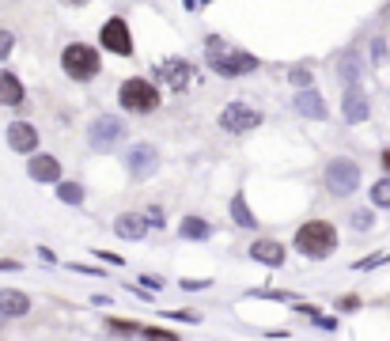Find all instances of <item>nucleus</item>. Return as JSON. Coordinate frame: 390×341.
Returning <instances> with one entry per match:
<instances>
[{
	"label": "nucleus",
	"instance_id": "f257e3e1",
	"mask_svg": "<svg viewBox=\"0 0 390 341\" xmlns=\"http://www.w3.org/2000/svg\"><path fill=\"white\" fill-rule=\"evenodd\" d=\"M205 57L212 64V72H220V76H246V72L258 69V57L246 50H235L231 42H224L220 34H209L205 39Z\"/></svg>",
	"mask_w": 390,
	"mask_h": 341
},
{
	"label": "nucleus",
	"instance_id": "f03ea898",
	"mask_svg": "<svg viewBox=\"0 0 390 341\" xmlns=\"http://www.w3.org/2000/svg\"><path fill=\"white\" fill-rule=\"evenodd\" d=\"M295 251L303 258H314V262L330 258L337 251V232H333V224L330 220H307V224L295 232Z\"/></svg>",
	"mask_w": 390,
	"mask_h": 341
},
{
	"label": "nucleus",
	"instance_id": "7ed1b4c3",
	"mask_svg": "<svg viewBox=\"0 0 390 341\" xmlns=\"http://www.w3.org/2000/svg\"><path fill=\"white\" fill-rule=\"evenodd\" d=\"M118 103L125 110H133V114H152L155 106H160V91H155L148 80H125L122 88H118Z\"/></svg>",
	"mask_w": 390,
	"mask_h": 341
},
{
	"label": "nucleus",
	"instance_id": "20e7f679",
	"mask_svg": "<svg viewBox=\"0 0 390 341\" xmlns=\"http://www.w3.org/2000/svg\"><path fill=\"white\" fill-rule=\"evenodd\" d=\"M61 69L69 72L72 80H91L103 64H99V53L91 50V46L72 42V46H64V53H61Z\"/></svg>",
	"mask_w": 390,
	"mask_h": 341
},
{
	"label": "nucleus",
	"instance_id": "39448f33",
	"mask_svg": "<svg viewBox=\"0 0 390 341\" xmlns=\"http://www.w3.org/2000/svg\"><path fill=\"white\" fill-rule=\"evenodd\" d=\"M326 190L333 193V197H349V193L360 190V167L352 160H333L326 167Z\"/></svg>",
	"mask_w": 390,
	"mask_h": 341
},
{
	"label": "nucleus",
	"instance_id": "423d86ee",
	"mask_svg": "<svg viewBox=\"0 0 390 341\" xmlns=\"http://www.w3.org/2000/svg\"><path fill=\"white\" fill-rule=\"evenodd\" d=\"M258 125H262V110H254L246 103H228L220 110V129H228V133H250Z\"/></svg>",
	"mask_w": 390,
	"mask_h": 341
},
{
	"label": "nucleus",
	"instance_id": "0eeeda50",
	"mask_svg": "<svg viewBox=\"0 0 390 341\" xmlns=\"http://www.w3.org/2000/svg\"><path fill=\"white\" fill-rule=\"evenodd\" d=\"M88 137H91V148L106 152V148H114V144L125 137V122H122V118H114V114H99L95 122H91Z\"/></svg>",
	"mask_w": 390,
	"mask_h": 341
},
{
	"label": "nucleus",
	"instance_id": "6e6552de",
	"mask_svg": "<svg viewBox=\"0 0 390 341\" xmlns=\"http://www.w3.org/2000/svg\"><path fill=\"white\" fill-rule=\"evenodd\" d=\"M155 76H160L171 91H186L193 84V64L182 61V57H167V61L155 64Z\"/></svg>",
	"mask_w": 390,
	"mask_h": 341
},
{
	"label": "nucleus",
	"instance_id": "1a4fd4ad",
	"mask_svg": "<svg viewBox=\"0 0 390 341\" xmlns=\"http://www.w3.org/2000/svg\"><path fill=\"white\" fill-rule=\"evenodd\" d=\"M125 167L133 179H152V174L160 171V152H155L152 144H133L125 155Z\"/></svg>",
	"mask_w": 390,
	"mask_h": 341
},
{
	"label": "nucleus",
	"instance_id": "9d476101",
	"mask_svg": "<svg viewBox=\"0 0 390 341\" xmlns=\"http://www.w3.org/2000/svg\"><path fill=\"white\" fill-rule=\"evenodd\" d=\"M103 46L110 53H122V57H129L133 53V39H129V27H125V20H106V27H103Z\"/></svg>",
	"mask_w": 390,
	"mask_h": 341
},
{
	"label": "nucleus",
	"instance_id": "9b49d317",
	"mask_svg": "<svg viewBox=\"0 0 390 341\" xmlns=\"http://www.w3.org/2000/svg\"><path fill=\"white\" fill-rule=\"evenodd\" d=\"M8 148H15V152H34V148H39V129L27 125V122L8 125Z\"/></svg>",
	"mask_w": 390,
	"mask_h": 341
},
{
	"label": "nucleus",
	"instance_id": "f8f14e48",
	"mask_svg": "<svg viewBox=\"0 0 390 341\" xmlns=\"http://www.w3.org/2000/svg\"><path fill=\"white\" fill-rule=\"evenodd\" d=\"M341 114H345V122H352V125L364 122V118L371 114V103L364 99V91H360V88H349L345 91V103H341Z\"/></svg>",
	"mask_w": 390,
	"mask_h": 341
},
{
	"label": "nucleus",
	"instance_id": "ddd939ff",
	"mask_svg": "<svg viewBox=\"0 0 390 341\" xmlns=\"http://www.w3.org/2000/svg\"><path fill=\"white\" fill-rule=\"evenodd\" d=\"M250 258L262 265H284V246L273 239H258V243H250Z\"/></svg>",
	"mask_w": 390,
	"mask_h": 341
},
{
	"label": "nucleus",
	"instance_id": "4468645a",
	"mask_svg": "<svg viewBox=\"0 0 390 341\" xmlns=\"http://www.w3.org/2000/svg\"><path fill=\"white\" fill-rule=\"evenodd\" d=\"M295 110H300L303 118H314V122H322V118H326V103H322V95L314 88H307V91H300V95H295Z\"/></svg>",
	"mask_w": 390,
	"mask_h": 341
},
{
	"label": "nucleus",
	"instance_id": "2eb2a0df",
	"mask_svg": "<svg viewBox=\"0 0 390 341\" xmlns=\"http://www.w3.org/2000/svg\"><path fill=\"white\" fill-rule=\"evenodd\" d=\"M27 171H31L34 182H57L61 179V163L53 160V155H34V160L27 163Z\"/></svg>",
	"mask_w": 390,
	"mask_h": 341
},
{
	"label": "nucleus",
	"instance_id": "dca6fc26",
	"mask_svg": "<svg viewBox=\"0 0 390 341\" xmlns=\"http://www.w3.org/2000/svg\"><path fill=\"white\" fill-rule=\"evenodd\" d=\"M0 311H4V315H12V319H20V315L31 311V296L20 292V288H4V292H0Z\"/></svg>",
	"mask_w": 390,
	"mask_h": 341
},
{
	"label": "nucleus",
	"instance_id": "f3484780",
	"mask_svg": "<svg viewBox=\"0 0 390 341\" xmlns=\"http://www.w3.org/2000/svg\"><path fill=\"white\" fill-rule=\"evenodd\" d=\"M360 72H364V69H360V53L356 50H345V53H341V61H337V80L345 88H356Z\"/></svg>",
	"mask_w": 390,
	"mask_h": 341
},
{
	"label": "nucleus",
	"instance_id": "a211bd4d",
	"mask_svg": "<svg viewBox=\"0 0 390 341\" xmlns=\"http://www.w3.org/2000/svg\"><path fill=\"white\" fill-rule=\"evenodd\" d=\"M23 103V84L12 72H0V106H20Z\"/></svg>",
	"mask_w": 390,
	"mask_h": 341
},
{
	"label": "nucleus",
	"instance_id": "6ab92c4d",
	"mask_svg": "<svg viewBox=\"0 0 390 341\" xmlns=\"http://www.w3.org/2000/svg\"><path fill=\"white\" fill-rule=\"evenodd\" d=\"M114 232L122 235V239H141V235L148 232V216H133V213L118 216V220H114Z\"/></svg>",
	"mask_w": 390,
	"mask_h": 341
},
{
	"label": "nucleus",
	"instance_id": "aec40b11",
	"mask_svg": "<svg viewBox=\"0 0 390 341\" xmlns=\"http://www.w3.org/2000/svg\"><path fill=\"white\" fill-rule=\"evenodd\" d=\"M231 220H235L239 228H254V224H258L254 213H250V205H246V197H243V193H235V197H231Z\"/></svg>",
	"mask_w": 390,
	"mask_h": 341
},
{
	"label": "nucleus",
	"instance_id": "412c9836",
	"mask_svg": "<svg viewBox=\"0 0 390 341\" xmlns=\"http://www.w3.org/2000/svg\"><path fill=\"white\" fill-rule=\"evenodd\" d=\"M179 232H182V239H209V235H212V228H209L201 216H186Z\"/></svg>",
	"mask_w": 390,
	"mask_h": 341
},
{
	"label": "nucleus",
	"instance_id": "4be33fe9",
	"mask_svg": "<svg viewBox=\"0 0 390 341\" xmlns=\"http://www.w3.org/2000/svg\"><path fill=\"white\" fill-rule=\"evenodd\" d=\"M57 197L64 201V205H80V201H83V186H80V182H61Z\"/></svg>",
	"mask_w": 390,
	"mask_h": 341
},
{
	"label": "nucleus",
	"instance_id": "5701e85b",
	"mask_svg": "<svg viewBox=\"0 0 390 341\" xmlns=\"http://www.w3.org/2000/svg\"><path fill=\"white\" fill-rule=\"evenodd\" d=\"M371 201H375L379 209H390V179H379L375 186H371Z\"/></svg>",
	"mask_w": 390,
	"mask_h": 341
},
{
	"label": "nucleus",
	"instance_id": "b1692460",
	"mask_svg": "<svg viewBox=\"0 0 390 341\" xmlns=\"http://www.w3.org/2000/svg\"><path fill=\"white\" fill-rule=\"evenodd\" d=\"M349 220H352V228H356V232H368V228L375 224V216H371V209H356V213H352Z\"/></svg>",
	"mask_w": 390,
	"mask_h": 341
},
{
	"label": "nucleus",
	"instance_id": "393cba45",
	"mask_svg": "<svg viewBox=\"0 0 390 341\" xmlns=\"http://www.w3.org/2000/svg\"><path fill=\"white\" fill-rule=\"evenodd\" d=\"M288 80H292L295 88L307 91V88H311V69H292V72H288Z\"/></svg>",
	"mask_w": 390,
	"mask_h": 341
},
{
	"label": "nucleus",
	"instance_id": "a878e982",
	"mask_svg": "<svg viewBox=\"0 0 390 341\" xmlns=\"http://www.w3.org/2000/svg\"><path fill=\"white\" fill-rule=\"evenodd\" d=\"M12 50H15L12 31H0V61H8V57H12Z\"/></svg>",
	"mask_w": 390,
	"mask_h": 341
},
{
	"label": "nucleus",
	"instance_id": "bb28decb",
	"mask_svg": "<svg viewBox=\"0 0 390 341\" xmlns=\"http://www.w3.org/2000/svg\"><path fill=\"white\" fill-rule=\"evenodd\" d=\"M167 319H182V322H201L197 311H163Z\"/></svg>",
	"mask_w": 390,
	"mask_h": 341
},
{
	"label": "nucleus",
	"instance_id": "cd10ccee",
	"mask_svg": "<svg viewBox=\"0 0 390 341\" xmlns=\"http://www.w3.org/2000/svg\"><path fill=\"white\" fill-rule=\"evenodd\" d=\"M141 284H144L148 292H160V288H163V281H160V277H141Z\"/></svg>",
	"mask_w": 390,
	"mask_h": 341
},
{
	"label": "nucleus",
	"instance_id": "c85d7f7f",
	"mask_svg": "<svg viewBox=\"0 0 390 341\" xmlns=\"http://www.w3.org/2000/svg\"><path fill=\"white\" fill-rule=\"evenodd\" d=\"M148 228H163V213H160V209H152V213H148Z\"/></svg>",
	"mask_w": 390,
	"mask_h": 341
},
{
	"label": "nucleus",
	"instance_id": "c756f323",
	"mask_svg": "<svg viewBox=\"0 0 390 341\" xmlns=\"http://www.w3.org/2000/svg\"><path fill=\"white\" fill-rule=\"evenodd\" d=\"M337 307H345V311H352V307H360V300H356V296H345V300H337Z\"/></svg>",
	"mask_w": 390,
	"mask_h": 341
},
{
	"label": "nucleus",
	"instance_id": "7c9ffc66",
	"mask_svg": "<svg viewBox=\"0 0 390 341\" xmlns=\"http://www.w3.org/2000/svg\"><path fill=\"white\" fill-rule=\"evenodd\" d=\"M182 288L190 292V288H209V281H182Z\"/></svg>",
	"mask_w": 390,
	"mask_h": 341
},
{
	"label": "nucleus",
	"instance_id": "2f4dec72",
	"mask_svg": "<svg viewBox=\"0 0 390 341\" xmlns=\"http://www.w3.org/2000/svg\"><path fill=\"white\" fill-rule=\"evenodd\" d=\"M182 4L190 8V12H197V8H201V4H209V0H182Z\"/></svg>",
	"mask_w": 390,
	"mask_h": 341
},
{
	"label": "nucleus",
	"instance_id": "473e14b6",
	"mask_svg": "<svg viewBox=\"0 0 390 341\" xmlns=\"http://www.w3.org/2000/svg\"><path fill=\"white\" fill-rule=\"evenodd\" d=\"M0 270H20V262H12V258H8V262H0Z\"/></svg>",
	"mask_w": 390,
	"mask_h": 341
},
{
	"label": "nucleus",
	"instance_id": "72a5a7b5",
	"mask_svg": "<svg viewBox=\"0 0 390 341\" xmlns=\"http://www.w3.org/2000/svg\"><path fill=\"white\" fill-rule=\"evenodd\" d=\"M383 167H386V171H390V148H386V152H383Z\"/></svg>",
	"mask_w": 390,
	"mask_h": 341
},
{
	"label": "nucleus",
	"instance_id": "f704fd0d",
	"mask_svg": "<svg viewBox=\"0 0 390 341\" xmlns=\"http://www.w3.org/2000/svg\"><path fill=\"white\" fill-rule=\"evenodd\" d=\"M64 4H72V8H80V4H88V0H64Z\"/></svg>",
	"mask_w": 390,
	"mask_h": 341
},
{
	"label": "nucleus",
	"instance_id": "c9c22d12",
	"mask_svg": "<svg viewBox=\"0 0 390 341\" xmlns=\"http://www.w3.org/2000/svg\"><path fill=\"white\" fill-rule=\"evenodd\" d=\"M4 319H8V315H4V311H0V326H4Z\"/></svg>",
	"mask_w": 390,
	"mask_h": 341
}]
</instances>
